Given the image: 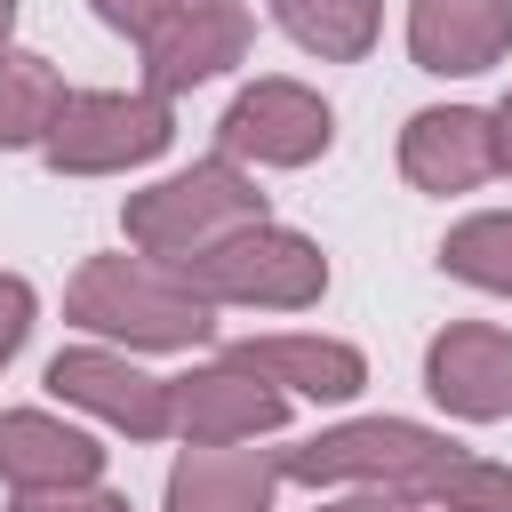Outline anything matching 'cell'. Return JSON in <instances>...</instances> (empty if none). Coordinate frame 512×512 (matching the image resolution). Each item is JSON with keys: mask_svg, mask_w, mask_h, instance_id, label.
<instances>
[{"mask_svg": "<svg viewBox=\"0 0 512 512\" xmlns=\"http://www.w3.org/2000/svg\"><path fill=\"white\" fill-rule=\"evenodd\" d=\"M448 456H456V440H440V432H424L408 416H360V424H336L320 440L280 448V472L304 480V488H408L416 496Z\"/></svg>", "mask_w": 512, "mask_h": 512, "instance_id": "3", "label": "cell"}, {"mask_svg": "<svg viewBox=\"0 0 512 512\" xmlns=\"http://www.w3.org/2000/svg\"><path fill=\"white\" fill-rule=\"evenodd\" d=\"M488 128H496V168L512 176V96H504V104L488 112Z\"/></svg>", "mask_w": 512, "mask_h": 512, "instance_id": "24", "label": "cell"}, {"mask_svg": "<svg viewBox=\"0 0 512 512\" xmlns=\"http://www.w3.org/2000/svg\"><path fill=\"white\" fill-rule=\"evenodd\" d=\"M248 40H256V16L240 0H200V8H184L176 24H160L144 40V88L152 96H184V88L232 72L248 56Z\"/></svg>", "mask_w": 512, "mask_h": 512, "instance_id": "10", "label": "cell"}, {"mask_svg": "<svg viewBox=\"0 0 512 512\" xmlns=\"http://www.w3.org/2000/svg\"><path fill=\"white\" fill-rule=\"evenodd\" d=\"M224 360L280 384L288 400H360V384H368V360L344 336H240Z\"/></svg>", "mask_w": 512, "mask_h": 512, "instance_id": "15", "label": "cell"}, {"mask_svg": "<svg viewBox=\"0 0 512 512\" xmlns=\"http://www.w3.org/2000/svg\"><path fill=\"white\" fill-rule=\"evenodd\" d=\"M288 424V392L248 376L240 360L168 376V432L184 448H224V440H272Z\"/></svg>", "mask_w": 512, "mask_h": 512, "instance_id": "7", "label": "cell"}, {"mask_svg": "<svg viewBox=\"0 0 512 512\" xmlns=\"http://www.w3.org/2000/svg\"><path fill=\"white\" fill-rule=\"evenodd\" d=\"M120 224H128V240L144 256H168L176 264V256H200V248L264 224V192H256V176L240 160L216 152V160H192L184 176H160V184L128 192Z\"/></svg>", "mask_w": 512, "mask_h": 512, "instance_id": "2", "label": "cell"}, {"mask_svg": "<svg viewBox=\"0 0 512 512\" xmlns=\"http://www.w3.org/2000/svg\"><path fill=\"white\" fill-rule=\"evenodd\" d=\"M64 112V80L48 56L32 48H0V152H24V144H48Z\"/></svg>", "mask_w": 512, "mask_h": 512, "instance_id": "17", "label": "cell"}, {"mask_svg": "<svg viewBox=\"0 0 512 512\" xmlns=\"http://www.w3.org/2000/svg\"><path fill=\"white\" fill-rule=\"evenodd\" d=\"M400 176L416 192H472L496 176V128L472 104H424L400 128Z\"/></svg>", "mask_w": 512, "mask_h": 512, "instance_id": "11", "label": "cell"}, {"mask_svg": "<svg viewBox=\"0 0 512 512\" xmlns=\"http://www.w3.org/2000/svg\"><path fill=\"white\" fill-rule=\"evenodd\" d=\"M64 312L128 352H192L216 336V304L168 256H88L64 288Z\"/></svg>", "mask_w": 512, "mask_h": 512, "instance_id": "1", "label": "cell"}, {"mask_svg": "<svg viewBox=\"0 0 512 512\" xmlns=\"http://www.w3.org/2000/svg\"><path fill=\"white\" fill-rule=\"evenodd\" d=\"M440 264H448L464 288L512 296V208H480V216L448 224V240H440Z\"/></svg>", "mask_w": 512, "mask_h": 512, "instance_id": "18", "label": "cell"}, {"mask_svg": "<svg viewBox=\"0 0 512 512\" xmlns=\"http://www.w3.org/2000/svg\"><path fill=\"white\" fill-rule=\"evenodd\" d=\"M416 496L440 504V512H512V464H488V456H464L456 448Z\"/></svg>", "mask_w": 512, "mask_h": 512, "instance_id": "19", "label": "cell"}, {"mask_svg": "<svg viewBox=\"0 0 512 512\" xmlns=\"http://www.w3.org/2000/svg\"><path fill=\"white\" fill-rule=\"evenodd\" d=\"M424 392L464 424L512 416V328H488V320L440 328L432 352H424Z\"/></svg>", "mask_w": 512, "mask_h": 512, "instance_id": "9", "label": "cell"}, {"mask_svg": "<svg viewBox=\"0 0 512 512\" xmlns=\"http://www.w3.org/2000/svg\"><path fill=\"white\" fill-rule=\"evenodd\" d=\"M280 448L224 440V448H184L168 472V512H272L280 496Z\"/></svg>", "mask_w": 512, "mask_h": 512, "instance_id": "13", "label": "cell"}, {"mask_svg": "<svg viewBox=\"0 0 512 512\" xmlns=\"http://www.w3.org/2000/svg\"><path fill=\"white\" fill-rule=\"evenodd\" d=\"M24 336H32V280L24 272H0V368L24 352Z\"/></svg>", "mask_w": 512, "mask_h": 512, "instance_id": "22", "label": "cell"}, {"mask_svg": "<svg viewBox=\"0 0 512 512\" xmlns=\"http://www.w3.org/2000/svg\"><path fill=\"white\" fill-rule=\"evenodd\" d=\"M312 512H424L408 488H344V496H328V504H312Z\"/></svg>", "mask_w": 512, "mask_h": 512, "instance_id": "23", "label": "cell"}, {"mask_svg": "<svg viewBox=\"0 0 512 512\" xmlns=\"http://www.w3.org/2000/svg\"><path fill=\"white\" fill-rule=\"evenodd\" d=\"M224 160H256V168H304L336 144V112L304 88V80H256L224 104L216 120Z\"/></svg>", "mask_w": 512, "mask_h": 512, "instance_id": "6", "label": "cell"}, {"mask_svg": "<svg viewBox=\"0 0 512 512\" xmlns=\"http://www.w3.org/2000/svg\"><path fill=\"white\" fill-rule=\"evenodd\" d=\"M168 144H176L168 96H152V88H80V96H64L40 152H48L56 176H120V168L160 160Z\"/></svg>", "mask_w": 512, "mask_h": 512, "instance_id": "5", "label": "cell"}, {"mask_svg": "<svg viewBox=\"0 0 512 512\" xmlns=\"http://www.w3.org/2000/svg\"><path fill=\"white\" fill-rule=\"evenodd\" d=\"M0 480H8L16 496L88 488V480H104V448H96L80 424L48 416V408H8V416H0Z\"/></svg>", "mask_w": 512, "mask_h": 512, "instance_id": "12", "label": "cell"}, {"mask_svg": "<svg viewBox=\"0 0 512 512\" xmlns=\"http://www.w3.org/2000/svg\"><path fill=\"white\" fill-rule=\"evenodd\" d=\"M176 272L208 304H264V312H304L328 288V256L304 232L272 224V216L232 232V240H216V248H200V256H176Z\"/></svg>", "mask_w": 512, "mask_h": 512, "instance_id": "4", "label": "cell"}, {"mask_svg": "<svg viewBox=\"0 0 512 512\" xmlns=\"http://www.w3.org/2000/svg\"><path fill=\"white\" fill-rule=\"evenodd\" d=\"M8 32H16V0H0V48H8Z\"/></svg>", "mask_w": 512, "mask_h": 512, "instance_id": "25", "label": "cell"}, {"mask_svg": "<svg viewBox=\"0 0 512 512\" xmlns=\"http://www.w3.org/2000/svg\"><path fill=\"white\" fill-rule=\"evenodd\" d=\"M408 56L424 72H488L512 56V0H408Z\"/></svg>", "mask_w": 512, "mask_h": 512, "instance_id": "14", "label": "cell"}, {"mask_svg": "<svg viewBox=\"0 0 512 512\" xmlns=\"http://www.w3.org/2000/svg\"><path fill=\"white\" fill-rule=\"evenodd\" d=\"M48 392L72 400V408H88V416H104L128 440H160L168 432V376H144L112 344H64L48 360Z\"/></svg>", "mask_w": 512, "mask_h": 512, "instance_id": "8", "label": "cell"}, {"mask_svg": "<svg viewBox=\"0 0 512 512\" xmlns=\"http://www.w3.org/2000/svg\"><path fill=\"white\" fill-rule=\"evenodd\" d=\"M8 512H128V496H112L104 480H88V488H40V496H16Z\"/></svg>", "mask_w": 512, "mask_h": 512, "instance_id": "21", "label": "cell"}, {"mask_svg": "<svg viewBox=\"0 0 512 512\" xmlns=\"http://www.w3.org/2000/svg\"><path fill=\"white\" fill-rule=\"evenodd\" d=\"M184 8H200V0H96V16H104L112 32H128V40H152V32L176 24Z\"/></svg>", "mask_w": 512, "mask_h": 512, "instance_id": "20", "label": "cell"}, {"mask_svg": "<svg viewBox=\"0 0 512 512\" xmlns=\"http://www.w3.org/2000/svg\"><path fill=\"white\" fill-rule=\"evenodd\" d=\"M280 32L296 48H312L320 64H360L376 48V24H384V0H272Z\"/></svg>", "mask_w": 512, "mask_h": 512, "instance_id": "16", "label": "cell"}]
</instances>
